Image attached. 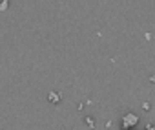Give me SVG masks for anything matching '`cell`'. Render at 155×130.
Segmentation results:
<instances>
[{"label": "cell", "instance_id": "obj_5", "mask_svg": "<svg viewBox=\"0 0 155 130\" xmlns=\"http://www.w3.org/2000/svg\"><path fill=\"white\" fill-rule=\"evenodd\" d=\"M144 130H155V125H153V123H148V125H146V128H144Z\"/></svg>", "mask_w": 155, "mask_h": 130}, {"label": "cell", "instance_id": "obj_1", "mask_svg": "<svg viewBox=\"0 0 155 130\" xmlns=\"http://www.w3.org/2000/svg\"><path fill=\"white\" fill-rule=\"evenodd\" d=\"M137 123H139V115L137 114H126L124 117H122V128H126V130H131V128H135L137 126Z\"/></svg>", "mask_w": 155, "mask_h": 130}, {"label": "cell", "instance_id": "obj_7", "mask_svg": "<svg viewBox=\"0 0 155 130\" xmlns=\"http://www.w3.org/2000/svg\"><path fill=\"white\" fill-rule=\"evenodd\" d=\"M120 130H126V128H120Z\"/></svg>", "mask_w": 155, "mask_h": 130}, {"label": "cell", "instance_id": "obj_2", "mask_svg": "<svg viewBox=\"0 0 155 130\" xmlns=\"http://www.w3.org/2000/svg\"><path fill=\"white\" fill-rule=\"evenodd\" d=\"M58 101H60V94H57V92H51V94H49V103L57 104Z\"/></svg>", "mask_w": 155, "mask_h": 130}, {"label": "cell", "instance_id": "obj_6", "mask_svg": "<svg viewBox=\"0 0 155 130\" xmlns=\"http://www.w3.org/2000/svg\"><path fill=\"white\" fill-rule=\"evenodd\" d=\"M142 108H144V112H148V110H150V104H148V103H144V104H142Z\"/></svg>", "mask_w": 155, "mask_h": 130}, {"label": "cell", "instance_id": "obj_4", "mask_svg": "<svg viewBox=\"0 0 155 130\" xmlns=\"http://www.w3.org/2000/svg\"><path fill=\"white\" fill-rule=\"evenodd\" d=\"M86 123H88V126H90V128H93V126H95V121H93V117H86Z\"/></svg>", "mask_w": 155, "mask_h": 130}, {"label": "cell", "instance_id": "obj_3", "mask_svg": "<svg viewBox=\"0 0 155 130\" xmlns=\"http://www.w3.org/2000/svg\"><path fill=\"white\" fill-rule=\"evenodd\" d=\"M9 8V0H2V2H0V11H6Z\"/></svg>", "mask_w": 155, "mask_h": 130}]
</instances>
